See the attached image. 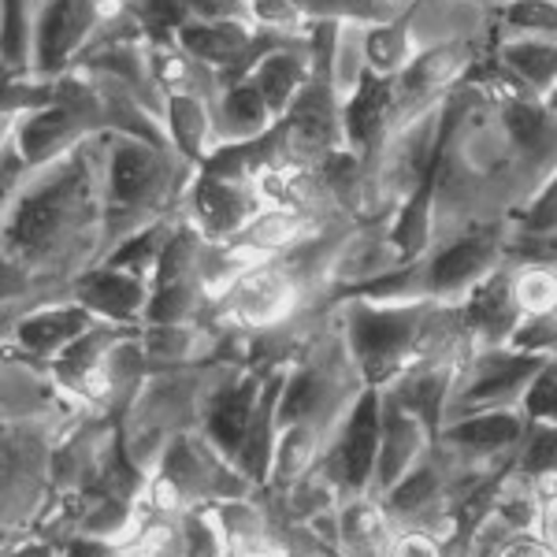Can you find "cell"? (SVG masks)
<instances>
[{"label": "cell", "instance_id": "obj_32", "mask_svg": "<svg viewBox=\"0 0 557 557\" xmlns=\"http://www.w3.org/2000/svg\"><path fill=\"white\" fill-rule=\"evenodd\" d=\"M517 298L520 309L528 317H546L557 309V272L546 264H528L524 272H517Z\"/></svg>", "mask_w": 557, "mask_h": 557}, {"label": "cell", "instance_id": "obj_22", "mask_svg": "<svg viewBox=\"0 0 557 557\" xmlns=\"http://www.w3.org/2000/svg\"><path fill=\"white\" fill-rule=\"evenodd\" d=\"M498 64L506 75H513L520 89L543 97V101L557 89V41L509 38L498 49Z\"/></svg>", "mask_w": 557, "mask_h": 557}, {"label": "cell", "instance_id": "obj_35", "mask_svg": "<svg viewBox=\"0 0 557 557\" xmlns=\"http://www.w3.org/2000/svg\"><path fill=\"white\" fill-rule=\"evenodd\" d=\"M194 327L190 323H152V331L146 335V357L149 361H164V364H175V361H186L194 349Z\"/></svg>", "mask_w": 557, "mask_h": 557}, {"label": "cell", "instance_id": "obj_45", "mask_svg": "<svg viewBox=\"0 0 557 557\" xmlns=\"http://www.w3.org/2000/svg\"><path fill=\"white\" fill-rule=\"evenodd\" d=\"M386 4H401V0H386Z\"/></svg>", "mask_w": 557, "mask_h": 557}, {"label": "cell", "instance_id": "obj_9", "mask_svg": "<svg viewBox=\"0 0 557 557\" xmlns=\"http://www.w3.org/2000/svg\"><path fill=\"white\" fill-rule=\"evenodd\" d=\"M469 64L472 45L465 38H450L431 45V49H420L417 60L394 78V89H398V123H409L417 112H424L438 94H446L469 71Z\"/></svg>", "mask_w": 557, "mask_h": 557}, {"label": "cell", "instance_id": "obj_11", "mask_svg": "<svg viewBox=\"0 0 557 557\" xmlns=\"http://www.w3.org/2000/svg\"><path fill=\"white\" fill-rule=\"evenodd\" d=\"M149 298H152V283L146 275L123 272V268L112 264L75 275V283H71V301H78L101 323H115V327L146 317Z\"/></svg>", "mask_w": 557, "mask_h": 557}, {"label": "cell", "instance_id": "obj_43", "mask_svg": "<svg viewBox=\"0 0 557 557\" xmlns=\"http://www.w3.org/2000/svg\"><path fill=\"white\" fill-rule=\"evenodd\" d=\"M8 557H52V550L45 543H30V546H20V550L8 554Z\"/></svg>", "mask_w": 557, "mask_h": 557}, {"label": "cell", "instance_id": "obj_28", "mask_svg": "<svg viewBox=\"0 0 557 557\" xmlns=\"http://www.w3.org/2000/svg\"><path fill=\"white\" fill-rule=\"evenodd\" d=\"M502 30L509 38L557 41V0H506Z\"/></svg>", "mask_w": 557, "mask_h": 557}, {"label": "cell", "instance_id": "obj_8", "mask_svg": "<svg viewBox=\"0 0 557 557\" xmlns=\"http://www.w3.org/2000/svg\"><path fill=\"white\" fill-rule=\"evenodd\" d=\"M223 305L246 327H272L298 305V278L275 260H257L223 290Z\"/></svg>", "mask_w": 557, "mask_h": 557}, {"label": "cell", "instance_id": "obj_23", "mask_svg": "<svg viewBox=\"0 0 557 557\" xmlns=\"http://www.w3.org/2000/svg\"><path fill=\"white\" fill-rule=\"evenodd\" d=\"M417 34L409 20L364 23V67L372 75L398 78L417 60Z\"/></svg>", "mask_w": 557, "mask_h": 557}, {"label": "cell", "instance_id": "obj_14", "mask_svg": "<svg viewBox=\"0 0 557 557\" xmlns=\"http://www.w3.org/2000/svg\"><path fill=\"white\" fill-rule=\"evenodd\" d=\"M391 123H398V89H394V78L364 71L357 89L343 101L346 149H354L357 157L375 149Z\"/></svg>", "mask_w": 557, "mask_h": 557}, {"label": "cell", "instance_id": "obj_1", "mask_svg": "<svg viewBox=\"0 0 557 557\" xmlns=\"http://www.w3.org/2000/svg\"><path fill=\"white\" fill-rule=\"evenodd\" d=\"M97 212L104 215V190L97 194L94 160L83 141L8 197V257L15 253L26 264L67 257L71 246L89 235Z\"/></svg>", "mask_w": 557, "mask_h": 557}, {"label": "cell", "instance_id": "obj_25", "mask_svg": "<svg viewBox=\"0 0 557 557\" xmlns=\"http://www.w3.org/2000/svg\"><path fill=\"white\" fill-rule=\"evenodd\" d=\"M454 368L446 364H420V368H409V375L401 380L398 394L394 398L401 401L409 412H417L428 428L438 424L443 417V406L450 398V386H454Z\"/></svg>", "mask_w": 557, "mask_h": 557}, {"label": "cell", "instance_id": "obj_34", "mask_svg": "<svg viewBox=\"0 0 557 557\" xmlns=\"http://www.w3.org/2000/svg\"><path fill=\"white\" fill-rule=\"evenodd\" d=\"M520 409L532 424H557V361L546 357L543 368L535 372V380L528 383Z\"/></svg>", "mask_w": 557, "mask_h": 557}, {"label": "cell", "instance_id": "obj_24", "mask_svg": "<svg viewBox=\"0 0 557 557\" xmlns=\"http://www.w3.org/2000/svg\"><path fill=\"white\" fill-rule=\"evenodd\" d=\"M331 406V380L317 364H305L301 372L286 375V391L278 401V431L290 424H317L323 409Z\"/></svg>", "mask_w": 557, "mask_h": 557}, {"label": "cell", "instance_id": "obj_16", "mask_svg": "<svg viewBox=\"0 0 557 557\" xmlns=\"http://www.w3.org/2000/svg\"><path fill=\"white\" fill-rule=\"evenodd\" d=\"M94 312L83 309L78 301L67 305H49V309H34L15 323V346L26 349L34 357H60L71 343L97 327Z\"/></svg>", "mask_w": 557, "mask_h": 557}, {"label": "cell", "instance_id": "obj_20", "mask_svg": "<svg viewBox=\"0 0 557 557\" xmlns=\"http://www.w3.org/2000/svg\"><path fill=\"white\" fill-rule=\"evenodd\" d=\"M215 138L220 146H242V141H257L275 131V112L260 97V89L249 83L223 86L215 94Z\"/></svg>", "mask_w": 557, "mask_h": 557}, {"label": "cell", "instance_id": "obj_18", "mask_svg": "<svg viewBox=\"0 0 557 557\" xmlns=\"http://www.w3.org/2000/svg\"><path fill=\"white\" fill-rule=\"evenodd\" d=\"M528 431H532V420L524 417V409H487L461 417L454 428H446L443 438L465 457H494L513 450Z\"/></svg>", "mask_w": 557, "mask_h": 557}, {"label": "cell", "instance_id": "obj_33", "mask_svg": "<svg viewBox=\"0 0 557 557\" xmlns=\"http://www.w3.org/2000/svg\"><path fill=\"white\" fill-rule=\"evenodd\" d=\"M178 543H183V557H223L227 554V535H223L220 517L201 513V509L183 520Z\"/></svg>", "mask_w": 557, "mask_h": 557}, {"label": "cell", "instance_id": "obj_42", "mask_svg": "<svg viewBox=\"0 0 557 557\" xmlns=\"http://www.w3.org/2000/svg\"><path fill=\"white\" fill-rule=\"evenodd\" d=\"M539 535L546 539V546L554 550V557H557V494L554 498H543L539 502Z\"/></svg>", "mask_w": 557, "mask_h": 557}, {"label": "cell", "instance_id": "obj_27", "mask_svg": "<svg viewBox=\"0 0 557 557\" xmlns=\"http://www.w3.org/2000/svg\"><path fill=\"white\" fill-rule=\"evenodd\" d=\"M438 494H443V472H438V465L420 461L406 480H398V487L386 491V506L401 517H420L435 506Z\"/></svg>", "mask_w": 557, "mask_h": 557}, {"label": "cell", "instance_id": "obj_39", "mask_svg": "<svg viewBox=\"0 0 557 557\" xmlns=\"http://www.w3.org/2000/svg\"><path fill=\"white\" fill-rule=\"evenodd\" d=\"M494 557H554V550L546 546V539L539 535V532H513V535H506V543L498 546V554Z\"/></svg>", "mask_w": 557, "mask_h": 557}, {"label": "cell", "instance_id": "obj_44", "mask_svg": "<svg viewBox=\"0 0 557 557\" xmlns=\"http://www.w3.org/2000/svg\"><path fill=\"white\" fill-rule=\"evenodd\" d=\"M546 108H550V112L557 115V89H554V94H550V97H546Z\"/></svg>", "mask_w": 557, "mask_h": 557}, {"label": "cell", "instance_id": "obj_6", "mask_svg": "<svg viewBox=\"0 0 557 557\" xmlns=\"http://www.w3.org/2000/svg\"><path fill=\"white\" fill-rule=\"evenodd\" d=\"M383 398L375 394V386H368L361 398L349 409L343 431L327 450V472L335 480V487L349 494L368 491V483H375V465H380V446H383Z\"/></svg>", "mask_w": 557, "mask_h": 557}, {"label": "cell", "instance_id": "obj_41", "mask_svg": "<svg viewBox=\"0 0 557 557\" xmlns=\"http://www.w3.org/2000/svg\"><path fill=\"white\" fill-rule=\"evenodd\" d=\"M64 557H127L123 546H112V539H97V535H75L67 543Z\"/></svg>", "mask_w": 557, "mask_h": 557}, {"label": "cell", "instance_id": "obj_21", "mask_svg": "<svg viewBox=\"0 0 557 557\" xmlns=\"http://www.w3.org/2000/svg\"><path fill=\"white\" fill-rule=\"evenodd\" d=\"M120 338L123 335H120L115 323H97V327L86 331L78 343H71L64 354L52 357V372H57V380L64 383L67 391H78L83 398H94L108 349L120 343Z\"/></svg>", "mask_w": 557, "mask_h": 557}, {"label": "cell", "instance_id": "obj_26", "mask_svg": "<svg viewBox=\"0 0 557 557\" xmlns=\"http://www.w3.org/2000/svg\"><path fill=\"white\" fill-rule=\"evenodd\" d=\"M34 20L30 0H4V78L34 75Z\"/></svg>", "mask_w": 557, "mask_h": 557}, {"label": "cell", "instance_id": "obj_29", "mask_svg": "<svg viewBox=\"0 0 557 557\" xmlns=\"http://www.w3.org/2000/svg\"><path fill=\"white\" fill-rule=\"evenodd\" d=\"M343 543L357 557H386V554H391L386 535H383L380 509L368 506V502H354V506L343 513Z\"/></svg>", "mask_w": 557, "mask_h": 557}, {"label": "cell", "instance_id": "obj_12", "mask_svg": "<svg viewBox=\"0 0 557 557\" xmlns=\"http://www.w3.org/2000/svg\"><path fill=\"white\" fill-rule=\"evenodd\" d=\"M461 323L475 338H483V343H491V346L513 343L520 323H524V309H520V298H517V275L498 268V272H491L483 283H475L469 290V298H465Z\"/></svg>", "mask_w": 557, "mask_h": 557}, {"label": "cell", "instance_id": "obj_3", "mask_svg": "<svg viewBox=\"0 0 557 557\" xmlns=\"http://www.w3.org/2000/svg\"><path fill=\"white\" fill-rule=\"evenodd\" d=\"M431 309L424 301H361L346 317L349 354L368 386L391 383L409 372L412 354L424 343Z\"/></svg>", "mask_w": 557, "mask_h": 557}, {"label": "cell", "instance_id": "obj_37", "mask_svg": "<svg viewBox=\"0 0 557 557\" xmlns=\"http://www.w3.org/2000/svg\"><path fill=\"white\" fill-rule=\"evenodd\" d=\"M517 227L520 235H550V231H557V168L543 178V186L532 194V201L524 205Z\"/></svg>", "mask_w": 557, "mask_h": 557}, {"label": "cell", "instance_id": "obj_7", "mask_svg": "<svg viewBox=\"0 0 557 557\" xmlns=\"http://www.w3.org/2000/svg\"><path fill=\"white\" fill-rule=\"evenodd\" d=\"M264 209L268 201L260 197L257 183H238V178L201 172L190 186L194 223L212 242H235Z\"/></svg>", "mask_w": 557, "mask_h": 557}, {"label": "cell", "instance_id": "obj_31", "mask_svg": "<svg viewBox=\"0 0 557 557\" xmlns=\"http://www.w3.org/2000/svg\"><path fill=\"white\" fill-rule=\"evenodd\" d=\"M197 294H201V278L152 286L146 320L149 323H186L194 317V309H197Z\"/></svg>", "mask_w": 557, "mask_h": 557}, {"label": "cell", "instance_id": "obj_17", "mask_svg": "<svg viewBox=\"0 0 557 557\" xmlns=\"http://www.w3.org/2000/svg\"><path fill=\"white\" fill-rule=\"evenodd\" d=\"M312 52L309 41H286L278 45L275 52H268L264 60L253 67L249 83L260 89V97L268 101V108L275 112V120H283L286 112L294 108V101L305 94V86L312 83Z\"/></svg>", "mask_w": 557, "mask_h": 557}, {"label": "cell", "instance_id": "obj_30", "mask_svg": "<svg viewBox=\"0 0 557 557\" xmlns=\"http://www.w3.org/2000/svg\"><path fill=\"white\" fill-rule=\"evenodd\" d=\"M317 443H320L317 424H290V428L278 431L275 475H283V480H298V475L312 465V457H317Z\"/></svg>", "mask_w": 557, "mask_h": 557}, {"label": "cell", "instance_id": "obj_10", "mask_svg": "<svg viewBox=\"0 0 557 557\" xmlns=\"http://www.w3.org/2000/svg\"><path fill=\"white\" fill-rule=\"evenodd\" d=\"M506 249L491 235H465L438 249L424 264V294L428 298H457L469 294L475 283H483L491 272L502 268Z\"/></svg>", "mask_w": 557, "mask_h": 557}, {"label": "cell", "instance_id": "obj_19", "mask_svg": "<svg viewBox=\"0 0 557 557\" xmlns=\"http://www.w3.org/2000/svg\"><path fill=\"white\" fill-rule=\"evenodd\" d=\"M164 123L168 141L186 164H205L215 149V108L201 94H168L164 97Z\"/></svg>", "mask_w": 557, "mask_h": 557}, {"label": "cell", "instance_id": "obj_15", "mask_svg": "<svg viewBox=\"0 0 557 557\" xmlns=\"http://www.w3.org/2000/svg\"><path fill=\"white\" fill-rule=\"evenodd\" d=\"M428 424L401 406L398 398L386 401L383 409V446H380V465H375V491L398 487V480L417 469L420 457L428 450Z\"/></svg>", "mask_w": 557, "mask_h": 557}, {"label": "cell", "instance_id": "obj_38", "mask_svg": "<svg viewBox=\"0 0 557 557\" xmlns=\"http://www.w3.org/2000/svg\"><path fill=\"white\" fill-rule=\"evenodd\" d=\"M249 15H253V26L275 34H294L305 23V12L294 0H249Z\"/></svg>", "mask_w": 557, "mask_h": 557}, {"label": "cell", "instance_id": "obj_40", "mask_svg": "<svg viewBox=\"0 0 557 557\" xmlns=\"http://www.w3.org/2000/svg\"><path fill=\"white\" fill-rule=\"evenodd\" d=\"M391 557H438V543L424 528H412L391 543Z\"/></svg>", "mask_w": 557, "mask_h": 557}, {"label": "cell", "instance_id": "obj_36", "mask_svg": "<svg viewBox=\"0 0 557 557\" xmlns=\"http://www.w3.org/2000/svg\"><path fill=\"white\" fill-rule=\"evenodd\" d=\"M520 475L557 480V424H539L520 454Z\"/></svg>", "mask_w": 557, "mask_h": 557}, {"label": "cell", "instance_id": "obj_4", "mask_svg": "<svg viewBox=\"0 0 557 557\" xmlns=\"http://www.w3.org/2000/svg\"><path fill=\"white\" fill-rule=\"evenodd\" d=\"M120 0H38L34 12V75L60 78L75 60L86 57V49L97 41V34L120 12L112 8Z\"/></svg>", "mask_w": 557, "mask_h": 557}, {"label": "cell", "instance_id": "obj_13", "mask_svg": "<svg viewBox=\"0 0 557 557\" xmlns=\"http://www.w3.org/2000/svg\"><path fill=\"white\" fill-rule=\"evenodd\" d=\"M260 383L257 375H235L231 383H223L212 394L209 409H205V438L215 454H223L227 461L238 465V454L246 446L249 424L260 401Z\"/></svg>", "mask_w": 557, "mask_h": 557}, {"label": "cell", "instance_id": "obj_5", "mask_svg": "<svg viewBox=\"0 0 557 557\" xmlns=\"http://www.w3.org/2000/svg\"><path fill=\"white\" fill-rule=\"evenodd\" d=\"M546 357L524 354V349H491V354L475 357L469 368H461V380H457V409L465 417L487 409H509L513 401L524 398L528 383L535 380V372L543 368Z\"/></svg>", "mask_w": 557, "mask_h": 557}, {"label": "cell", "instance_id": "obj_2", "mask_svg": "<svg viewBox=\"0 0 557 557\" xmlns=\"http://www.w3.org/2000/svg\"><path fill=\"white\" fill-rule=\"evenodd\" d=\"M178 152L146 138L115 134L104 168V235L131 238L134 231L164 220L178 190Z\"/></svg>", "mask_w": 557, "mask_h": 557}]
</instances>
